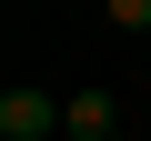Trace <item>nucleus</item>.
Listing matches in <instances>:
<instances>
[{
	"label": "nucleus",
	"mask_w": 151,
	"mask_h": 141,
	"mask_svg": "<svg viewBox=\"0 0 151 141\" xmlns=\"http://www.w3.org/2000/svg\"><path fill=\"white\" fill-rule=\"evenodd\" d=\"M0 141H60V101L30 91V81H10L0 91Z\"/></svg>",
	"instance_id": "f257e3e1"
},
{
	"label": "nucleus",
	"mask_w": 151,
	"mask_h": 141,
	"mask_svg": "<svg viewBox=\"0 0 151 141\" xmlns=\"http://www.w3.org/2000/svg\"><path fill=\"white\" fill-rule=\"evenodd\" d=\"M111 131H121V101L111 91H70L60 101V141H111Z\"/></svg>",
	"instance_id": "f03ea898"
},
{
	"label": "nucleus",
	"mask_w": 151,
	"mask_h": 141,
	"mask_svg": "<svg viewBox=\"0 0 151 141\" xmlns=\"http://www.w3.org/2000/svg\"><path fill=\"white\" fill-rule=\"evenodd\" d=\"M111 10V30H151V0H101Z\"/></svg>",
	"instance_id": "7ed1b4c3"
}]
</instances>
